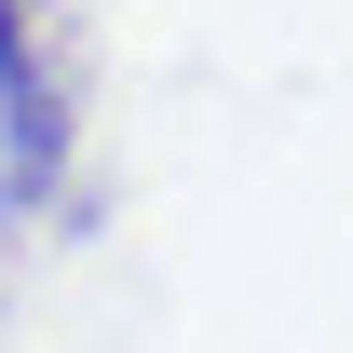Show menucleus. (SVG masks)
<instances>
[{"instance_id":"f257e3e1","label":"nucleus","mask_w":353,"mask_h":353,"mask_svg":"<svg viewBox=\"0 0 353 353\" xmlns=\"http://www.w3.org/2000/svg\"><path fill=\"white\" fill-rule=\"evenodd\" d=\"M68 150H82V95L41 41H14L0 54V231H28L68 190Z\"/></svg>"},{"instance_id":"f03ea898","label":"nucleus","mask_w":353,"mask_h":353,"mask_svg":"<svg viewBox=\"0 0 353 353\" xmlns=\"http://www.w3.org/2000/svg\"><path fill=\"white\" fill-rule=\"evenodd\" d=\"M14 41H41V0H0V54Z\"/></svg>"}]
</instances>
